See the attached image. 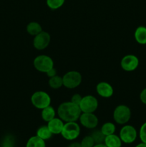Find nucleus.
<instances>
[{"label": "nucleus", "instance_id": "f257e3e1", "mask_svg": "<svg viewBox=\"0 0 146 147\" xmlns=\"http://www.w3.org/2000/svg\"><path fill=\"white\" fill-rule=\"evenodd\" d=\"M57 115L64 122L77 121L79 120L82 111L80 106L71 101L64 102L57 108Z\"/></svg>", "mask_w": 146, "mask_h": 147}, {"label": "nucleus", "instance_id": "f03ea898", "mask_svg": "<svg viewBox=\"0 0 146 147\" xmlns=\"http://www.w3.org/2000/svg\"><path fill=\"white\" fill-rule=\"evenodd\" d=\"M51 101L52 99L50 95L42 90L34 92L31 96V104L36 109H40V110L50 106Z\"/></svg>", "mask_w": 146, "mask_h": 147}, {"label": "nucleus", "instance_id": "7ed1b4c3", "mask_svg": "<svg viewBox=\"0 0 146 147\" xmlns=\"http://www.w3.org/2000/svg\"><path fill=\"white\" fill-rule=\"evenodd\" d=\"M63 86L68 89H74L81 84L82 77L80 72L71 70L63 76Z\"/></svg>", "mask_w": 146, "mask_h": 147}, {"label": "nucleus", "instance_id": "20e7f679", "mask_svg": "<svg viewBox=\"0 0 146 147\" xmlns=\"http://www.w3.org/2000/svg\"><path fill=\"white\" fill-rule=\"evenodd\" d=\"M131 110L125 105H119L113 111V119L117 123L125 125L131 118Z\"/></svg>", "mask_w": 146, "mask_h": 147}, {"label": "nucleus", "instance_id": "39448f33", "mask_svg": "<svg viewBox=\"0 0 146 147\" xmlns=\"http://www.w3.org/2000/svg\"><path fill=\"white\" fill-rule=\"evenodd\" d=\"M33 65L37 71L46 73L48 70L54 67V61L50 56L40 55L34 59Z\"/></svg>", "mask_w": 146, "mask_h": 147}, {"label": "nucleus", "instance_id": "423d86ee", "mask_svg": "<svg viewBox=\"0 0 146 147\" xmlns=\"http://www.w3.org/2000/svg\"><path fill=\"white\" fill-rule=\"evenodd\" d=\"M80 134V126L77 121L66 122L62 131L61 135L67 141H73Z\"/></svg>", "mask_w": 146, "mask_h": 147}, {"label": "nucleus", "instance_id": "0eeeda50", "mask_svg": "<svg viewBox=\"0 0 146 147\" xmlns=\"http://www.w3.org/2000/svg\"><path fill=\"white\" fill-rule=\"evenodd\" d=\"M79 106L82 113H94L98 108V100L94 96L87 95L82 97Z\"/></svg>", "mask_w": 146, "mask_h": 147}, {"label": "nucleus", "instance_id": "6e6552de", "mask_svg": "<svg viewBox=\"0 0 146 147\" xmlns=\"http://www.w3.org/2000/svg\"><path fill=\"white\" fill-rule=\"evenodd\" d=\"M119 136L123 143L132 144L137 137V130L131 125H125L120 129Z\"/></svg>", "mask_w": 146, "mask_h": 147}, {"label": "nucleus", "instance_id": "1a4fd4ad", "mask_svg": "<svg viewBox=\"0 0 146 147\" xmlns=\"http://www.w3.org/2000/svg\"><path fill=\"white\" fill-rule=\"evenodd\" d=\"M51 41V36L47 32L42 31L33 39V46L37 50H43L47 48Z\"/></svg>", "mask_w": 146, "mask_h": 147}, {"label": "nucleus", "instance_id": "9d476101", "mask_svg": "<svg viewBox=\"0 0 146 147\" xmlns=\"http://www.w3.org/2000/svg\"><path fill=\"white\" fill-rule=\"evenodd\" d=\"M120 66L125 71H134L139 66L138 57L135 55H127L122 58L120 61Z\"/></svg>", "mask_w": 146, "mask_h": 147}, {"label": "nucleus", "instance_id": "9b49d317", "mask_svg": "<svg viewBox=\"0 0 146 147\" xmlns=\"http://www.w3.org/2000/svg\"><path fill=\"white\" fill-rule=\"evenodd\" d=\"M80 124L88 129H94L97 126L99 120L94 113H82L79 118Z\"/></svg>", "mask_w": 146, "mask_h": 147}, {"label": "nucleus", "instance_id": "f8f14e48", "mask_svg": "<svg viewBox=\"0 0 146 147\" xmlns=\"http://www.w3.org/2000/svg\"><path fill=\"white\" fill-rule=\"evenodd\" d=\"M96 91L100 97L109 98L113 96L114 93V89L110 83L102 81L99 83L96 86Z\"/></svg>", "mask_w": 146, "mask_h": 147}, {"label": "nucleus", "instance_id": "ddd939ff", "mask_svg": "<svg viewBox=\"0 0 146 147\" xmlns=\"http://www.w3.org/2000/svg\"><path fill=\"white\" fill-rule=\"evenodd\" d=\"M64 123L61 119L60 118H54L47 122V127L49 128L50 131L52 134H61L62 131L64 127Z\"/></svg>", "mask_w": 146, "mask_h": 147}, {"label": "nucleus", "instance_id": "4468645a", "mask_svg": "<svg viewBox=\"0 0 146 147\" xmlns=\"http://www.w3.org/2000/svg\"><path fill=\"white\" fill-rule=\"evenodd\" d=\"M122 143L120 136L115 134L106 136L104 141V145L107 147H121Z\"/></svg>", "mask_w": 146, "mask_h": 147}, {"label": "nucleus", "instance_id": "2eb2a0df", "mask_svg": "<svg viewBox=\"0 0 146 147\" xmlns=\"http://www.w3.org/2000/svg\"><path fill=\"white\" fill-rule=\"evenodd\" d=\"M135 41L140 45H146V27L139 26L134 33Z\"/></svg>", "mask_w": 146, "mask_h": 147}, {"label": "nucleus", "instance_id": "dca6fc26", "mask_svg": "<svg viewBox=\"0 0 146 147\" xmlns=\"http://www.w3.org/2000/svg\"><path fill=\"white\" fill-rule=\"evenodd\" d=\"M41 117L42 120L45 122H49L56 117V111L54 108L49 106L44 109H42Z\"/></svg>", "mask_w": 146, "mask_h": 147}, {"label": "nucleus", "instance_id": "f3484780", "mask_svg": "<svg viewBox=\"0 0 146 147\" xmlns=\"http://www.w3.org/2000/svg\"><path fill=\"white\" fill-rule=\"evenodd\" d=\"M26 30L29 34L34 37L43 31L41 24L37 22H30L27 25Z\"/></svg>", "mask_w": 146, "mask_h": 147}, {"label": "nucleus", "instance_id": "a211bd4d", "mask_svg": "<svg viewBox=\"0 0 146 147\" xmlns=\"http://www.w3.org/2000/svg\"><path fill=\"white\" fill-rule=\"evenodd\" d=\"M26 147H46L45 141L42 140L37 136H31L27 141Z\"/></svg>", "mask_w": 146, "mask_h": 147}, {"label": "nucleus", "instance_id": "6ab92c4d", "mask_svg": "<svg viewBox=\"0 0 146 147\" xmlns=\"http://www.w3.org/2000/svg\"><path fill=\"white\" fill-rule=\"evenodd\" d=\"M52 135L53 134L51 133V131H50L49 128L47 127V126H42L37 129L36 136L40 137L42 140L47 141L50 139L52 136Z\"/></svg>", "mask_w": 146, "mask_h": 147}, {"label": "nucleus", "instance_id": "aec40b11", "mask_svg": "<svg viewBox=\"0 0 146 147\" xmlns=\"http://www.w3.org/2000/svg\"><path fill=\"white\" fill-rule=\"evenodd\" d=\"M48 85L52 89H59L63 86V80L62 77L60 76H55L54 77L50 78L48 81Z\"/></svg>", "mask_w": 146, "mask_h": 147}, {"label": "nucleus", "instance_id": "412c9836", "mask_svg": "<svg viewBox=\"0 0 146 147\" xmlns=\"http://www.w3.org/2000/svg\"><path fill=\"white\" fill-rule=\"evenodd\" d=\"M100 130H101L102 133L105 136L113 134H115L116 130L115 125L112 123V122H106L102 126Z\"/></svg>", "mask_w": 146, "mask_h": 147}, {"label": "nucleus", "instance_id": "4be33fe9", "mask_svg": "<svg viewBox=\"0 0 146 147\" xmlns=\"http://www.w3.org/2000/svg\"><path fill=\"white\" fill-rule=\"evenodd\" d=\"M64 1L65 0H47V5L51 9H58L62 7Z\"/></svg>", "mask_w": 146, "mask_h": 147}, {"label": "nucleus", "instance_id": "5701e85b", "mask_svg": "<svg viewBox=\"0 0 146 147\" xmlns=\"http://www.w3.org/2000/svg\"><path fill=\"white\" fill-rule=\"evenodd\" d=\"M92 137L94 139L95 144H103L104 143L105 136L102 133L101 130H94L91 134Z\"/></svg>", "mask_w": 146, "mask_h": 147}, {"label": "nucleus", "instance_id": "b1692460", "mask_svg": "<svg viewBox=\"0 0 146 147\" xmlns=\"http://www.w3.org/2000/svg\"><path fill=\"white\" fill-rule=\"evenodd\" d=\"M80 144L82 147H93L96 144L91 135H90V136H84L80 142Z\"/></svg>", "mask_w": 146, "mask_h": 147}, {"label": "nucleus", "instance_id": "393cba45", "mask_svg": "<svg viewBox=\"0 0 146 147\" xmlns=\"http://www.w3.org/2000/svg\"><path fill=\"white\" fill-rule=\"evenodd\" d=\"M139 136L141 142L146 144V122H145L140 127L139 131Z\"/></svg>", "mask_w": 146, "mask_h": 147}, {"label": "nucleus", "instance_id": "a878e982", "mask_svg": "<svg viewBox=\"0 0 146 147\" xmlns=\"http://www.w3.org/2000/svg\"><path fill=\"white\" fill-rule=\"evenodd\" d=\"M82 99V97L80 94H78V93H75V94L72 95V96L71 97V100L70 101L72 103H74V104L77 105V106H80V103L81 102Z\"/></svg>", "mask_w": 146, "mask_h": 147}, {"label": "nucleus", "instance_id": "bb28decb", "mask_svg": "<svg viewBox=\"0 0 146 147\" xmlns=\"http://www.w3.org/2000/svg\"><path fill=\"white\" fill-rule=\"evenodd\" d=\"M140 101L143 103V104L146 105V88H144L140 94Z\"/></svg>", "mask_w": 146, "mask_h": 147}, {"label": "nucleus", "instance_id": "cd10ccee", "mask_svg": "<svg viewBox=\"0 0 146 147\" xmlns=\"http://www.w3.org/2000/svg\"><path fill=\"white\" fill-rule=\"evenodd\" d=\"M46 74H47V76H48L50 78L52 77H54V76H57V70H56L54 67H52V68L50 69V70H48V71L46 73Z\"/></svg>", "mask_w": 146, "mask_h": 147}, {"label": "nucleus", "instance_id": "c85d7f7f", "mask_svg": "<svg viewBox=\"0 0 146 147\" xmlns=\"http://www.w3.org/2000/svg\"><path fill=\"white\" fill-rule=\"evenodd\" d=\"M67 147H82V146L79 142H73V143L70 144Z\"/></svg>", "mask_w": 146, "mask_h": 147}, {"label": "nucleus", "instance_id": "c756f323", "mask_svg": "<svg viewBox=\"0 0 146 147\" xmlns=\"http://www.w3.org/2000/svg\"><path fill=\"white\" fill-rule=\"evenodd\" d=\"M93 147H107V146H106L105 145H104V144L103 143V144H97L94 145Z\"/></svg>", "mask_w": 146, "mask_h": 147}, {"label": "nucleus", "instance_id": "7c9ffc66", "mask_svg": "<svg viewBox=\"0 0 146 147\" xmlns=\"http://www.w3.org/2000/svg\"><path fill=\"white\" fill-rule=\"evenodd\" d=\"M135 147H146V144L145 143H143V142H141V143H140V144H137Z\"/></svg>", "mask_w": 146, "mask_h": 147}]
</instances>
